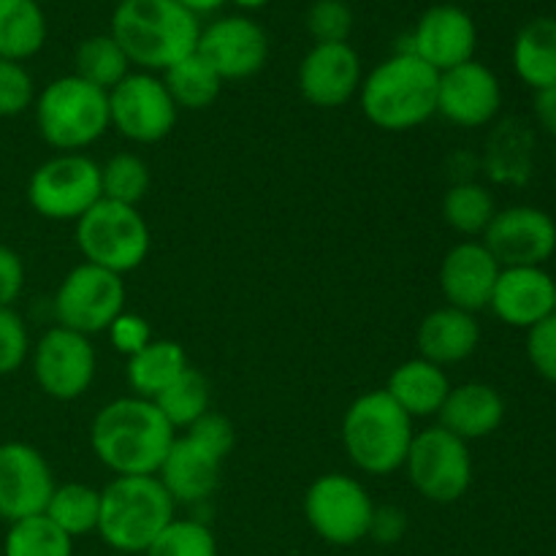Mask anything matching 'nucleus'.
Instances as JSON below:
<instances>
[{"label": "nucleus", "mask_w": 556, "mask_h": 556, "mask_svg": "<svg viewBox=\"0 0 556 556\" xmlns=\"http://www.w3.org/2000/svg\"><path fill=\"white\" fill-rule=\"evenodd\" d=\"M174 440L177 429L141 396L109 402L90 427L92 454L114 476H157Z\"/></svg>", "instance_id": "nucleus-1"}, {"label": "nucleus", "mask_w": 556, "mask_h": 556, "mask_svg": "<svg viewBox=\"0 0 556 556\" xmlns=\"http://www.w3.org/2000/svg\"><path fill=\"white\" fill-rule=\"evenodd\" d=\"M109 33L130 65H139L147 74H163L195 52L201 22L174 0H119Z\"/></svg>", "instance_id": "nucleus-2"}, {"label": "nucleus", "mask_w": 556, "mask_h": 556, "mask_svg": "<svg viewBox=\"0 0 556 556\" xmlns=\"http://www.w3.org/2000/svg\"><path fill=\"white\" fill-rule=\"evenodd\" d=\"M438 81L432 65L400 49L364 76L358 90L364 117L389 134L418 128L438 114Z\"/></svg>", "instance_id": "nucleus-3"}, {"label": "nucleus", "mask_w": 556, "mask_h": 556, "mask_svg": "<svg viewBox=\"0 0 556 556\" xmlns=\"http://www.w3.org/2000/svg\"><path fill=\"white\" fill-rule=\"evenodd\" d=\"M413 438V418L386 394V389L356 396L342 416L348 459L367 476H391L402 470Z\"/></svg>", "instance_id": "nucleus-4"}, {"label": "nucleus", "mask_w": 556, "mask_h": 556, "mask_svg": "<svg viewBox=\"0 0 556 556\" xmlns=\"http://www.w3.org/2000/svg\"><path fill=\"white\" fill-rule=\"evenodd\" d=\"M174 505L155 476H117L101 492L96 532L114 552L144 554L174 521Z\"/></svg>", "instance_id": "nucleus-5"}, {"label": "nucleus", "mask_w": 556, "mask_h": 556, "mask_svg": "<svg viewBox=\"0 0 556 556\" xmlns=\"http://www.w3.org/2000/svg\"><path fill=\"white\" fill-rule=\"evenodd\" d=\"M33 106L38 134L60 152H81L112 128L109 92L98 90L76 74L49 81Z\"/></svg>", "instance_id": "nucleus-6"}, {"label": "nucleus", "mask_w": 556, "mask_h": 556, "mask_svg": "<svg viewBox=\"0 0 556 556\" xmlns=\"http://www.w3.org/2000/svg\"><path fill=\"white\" fill-rule=\"evenodd\" d=\"M150 244V226L136 206L101 199L76 220V248L87 264L119 277L144 264Z\"/></svg>", "instance_id": "nucleus-7"}, {"label": "nucleus", "mask_w": 556, "mask_h": 556, "mask_svg": "<svg viewBox=\"0 0 556 556\" xmlns=\"http://www.w3.org/2000/svg\"><path fill=\"white\" fill-rule=\"evenodd\" d=\"M101 199V166L81 152H60L27 179V204L43 220L76 223Z\"/></svg>", "instance_id": "nucleus-8"}, {"label": "nucleus", "mask_w": 556, "mask_h": 556, "mask_svg": "<svg viewBox=\"0 0 556 556\" xmlns=\"http://www.w3.org/2000/svg\"><path fill=\"white\" fill-rule=\"evenodd\" d=\"M304 516L309 530L329 546H356L369 538L375 503L356 478L329 472L309 483Z\"/></svg>", "instance_id": "nucleus-9"}, {"label": "nucleus", "mask_w": 556, "mask_h": 556, "mask_svg": "<svg viewBox=\"0 0 556 556\" xmlns=\"http://www.w3.org/2000/svg\"><path fill=\"white\" fill-rule=\"evenodd\" d=\"M407 478L424 500L451 505L467 494L472 483V456L465 440L448 429L429 427L413 438L405 459Z\"/></svg>", "instance_id": "nucleus-10"}, {"label": "nucleus", "mask_w": 556, "mask_h": 556, "mask_svg": "<svg viewBox=\"0 0 556 556\" xmlns=\"http://www.w3.org/2000/svg\"><path fill=\"white\" fill-rule=\"evenodd\" d=\"M125 313V280L96 264H79L54 293V318L79 334H101Z\"/></svg>", "instance_id": "nucleus-11"}, {"label": "nucleus", "mask_w": 556, "mask_h": 556, "mask_svg": "<svg viewBox=\"0 0 556 556\" xmlns=\"http://www.w3.org/2000/svg\"><path fill=\"white\" fill-rule=\"evenodd\" d=\"M177 103L172 101L161 76L147 71L128 74L109 90V123L136 144H155L166 139L177 125Z\"/></svg>", "instance_id": "nucleus-12"}, {"label": "nucleus", "mask_w": 556, "mask_h": 556, "mask_svg": "<svg viewBox=\"0 0 556 556\" xmlns=\"http://www.w3.org/2000/svg\"><path fill=\"white\" fill-rule=\"evenodd\" d=\"M33 375L38 389L60 402L79 400L96 380V348L90 337L54 326L33 351Z\"/></svg>", "instance_id": "nucleus-13"}, {"label": "nucleus", "mask_w": 556, "mask_h": 556, "mask_svg": "<svg viewBox=\"0 0 556 556\" xmlns=\"http://www.w3.org/2000/svg\"><path fill=\"white\" fill-rule=\"evenodd\" d=\"M481 242L503 269L543 266L556 250V223L538 206H508L497 210Z\"/></svg>", "instance_id": "nucleus-14"}, {"label": "nucleus", "mask_w": 556, "mask_h": 556, "mask_svg": "<svg viewBox=\"0 0 556 556\" xmlns=\"http://www.w3.org/2000/svg\"><path fill=\"white\" fill-rule=\"evenodd\" d=\"M195 52L217 71L223 81H242L264 71L269 60V36L250 16H220L201 27Z\"/></svg>", "instance_id": "nucleus-15"}, {"label": "nucleus", "mask_w": 556, "mask_h": 556, "mask_svg": "<svg viewBox=\"0 0 556 556\" xmlns=\"http://www.w3.org/2000/svg\"><path fill=\"white\" fill-rule=\"evenodd\" d=\"M54 492L52 467L30 443H0V519L14 521L41 516Z\"/></svg>", "instance_id": "nucleus-16"}, {"label": "nucleus", "mask_w": 556, "mask_h": 556, "mask_svg": "<svg viewBox=\"0 0 556 556\" xmlns=\"http://www.w3.org/2000/svg\"><path fill=\"white\" fill-rule=\"evenodd\" d=\"M503 106V85L489 65L478 60L440 74L438 114L459 128H483Z\"/></svg>", "instance_id": "nucleus-17"}, {"label": "nucleus", "mask_w": 556, "mask_h": 556, "mask_svg": "<svg viewBox=\"0 0 556 556\" xmlns=\"http://www.w3.org/2000/svg\"><path fill=\"white\" fill-rule=\"evenodd\" d=\"M476 47L478 27L472 16L454 3H440L424 11L413 27L410 47H405V52H413L443 74L467 60H476Z\"/></svg>", "instance_id": "nucleus-18"}, {"label": "nucleus", "mask_w": 556, "mask_h": 556, "mask_svg": "<svg viewBox=\"0 0 556 556\" xmlns=\"http://www.w3.org/2000/svg\"><path fill=\"white\" fill-rule=\"evenodd\" d=\"M299 92L318 109H340L362 90V60L351 43H313L299 63Z\"/></svg>", "instance_id": "nucleus-19"}, {"label": "nucleus", "mask_w": 556, "mask_h": 556, "mask_svg": "<svg viewBox=\"0 0 556 556\" xmlns=\"http://www.w3.org/2000/svg\"><path fill=\"white\" fill-rule=\"evenodd\" d=\"M500 271L503 266L494 261L486 244L465 239V242L454 244L440 264V291H443L448 307L476 315L478 309H486L492 302Z\"/></svg>", "instance_id": "nucleus-20"}, {"label": "nucleus", "mask_w": 556, "mask_h": 556, "mask_svg": "<svg viewBox=\"0 0 556 556\" xmlns=\"http://www.w3.org/2000/svg\"><path fill=\"white\" fill-rule=\"evenodd\" d=\"M489 307L505 326L530 331L556 313V280L543 266H508L500 271Z\"/></svg>", "instance_id": "nucleus-21"}, {"label": "nucleus", "mask_w": 556, "mask_h": 556, "mask_svg": "<svg viewBox=\"0 0 556 556\" xmlns=\"http://www.w3.org/2000/svg\"><path fill=\"white\" fill-rule=\"evenodd\" d=\"M223 462L226 459L206 451L190 434H182L172 443L155 478L163 483L174 503H204L220 486Z\"/></svg>", "instance_id": "nucleus-22"}, {"label": "nucleus", "mask_w": 556, "mask_h": 556, "mask_svg": "<svg viewBox=\"0 0 556 556\" xmlns=\"http://www.w3.org/2000/svg\"><path fill=\"white\" fill-rule=\"evenodd\" d=\"M440 427L448 429L459 440H483L505 421V400L489 383L451 386L443 407L438 413Z\"/></svg>", "instance_id": "nucleus-23"}, {"label": "nucleus", "mask_w": 556, "mask_h": 556, "mask_svg": "<svg viewBox=\"0 0 556 556\" xmlns=\"http://www.w3.org/2000/svg\"><path fill=\"white\" fill-rule=\"evenodd\" d=\"M478 342H481V326H478L476 315L448 307V304L432 309L418 324L416 331L418 356L443 369L470 358L476 353Z\"/></svg>", "instance_id": "nucleus-24"}, {"label": "nucleus", "mask_w": 556, "mask_h": 556, "mask_svg": "<svg viewBox=\"0 0 556 556\" xmlns=\"http://www.w3.org/2000/svg\"><path fill=\"white\" fill-rule=\"evenodd\" d=\"M448 391L451 380L445 375V369L421 356L410 358V362H402L391 372L389 386H386V394L410 418L438 416Z\"/></svg>", "instance_id": "nucleus-25"}, {"label": "nucleus", "mask_w": 556, "mask_h": 556, "mask_svg": "<svg viewBox=\"0 0 556 556\" xmlns=\"http://www.w3.org/2000/svg\"><path fill=\"white\" fill-rule=\"evenodd\" d=\"M514 71L532 90L556 85V20L538 16L527 22L514 41Z\"/></svg>", "instance_id": "nucleus-26"}, {"label": "nucleus", "mask_w": 556, "mask_h": 556, "mask_svg": "<svg viewBox=\"0 0 556 556\" xmlns=\"http://www.w3.org/2000/svg\"><path fill=\"white\" fill-rule=\"evenodd\" d=\"M188 367V356H185V348L179 342L152 340L150 345L128 358V383L136 396L155 400Z\"/></svg>", "instance_id": "nucleus-27"}, {"label": "nucleus", "mask_w": 556, "mask_h": 556, "mask_svg": "<svg viewBox=\"0 0 556 556\" xmlns=\"http://www.w3.org/2000/svg\"><path fill=\"white\" fill-rule=\"evenodd\" d=\"M47 43V16L38 0H0V58L25 63Z\"/></svg>", "instance_id": "nucleus-28"}, {"label": "nucleus", "mask_w": 556, "mask_h": 556, "mask_svg": "<svg viewBox=\"0 0 556 556\" xmlns=\"http://www.w3.org/2000/svg\"><path fill=\"white\" fill-rule=\"evenodd\" d=\"M161 79L177 109H190V112L212 106L223 90V79L217 76V71L199 52L188 54L172 68L163 71Z\"/></svg>", "instance_id": "nucleus-29"}, {"label": "nucleus", "mask_w": 556, "mask_h": 556, "mask_svg": "<svg viewBox=\"0 0 556 556\" xmlns=\"http://www.w3.org/2000/svg\"><path fill=\"white\" fill-rule=\"evenodd\" d=\"M74 74L98 90H112L130 74V60L112 33L85 38L74 52Z\"/></svg>", "instance_id": "nucleus-30"}, {"label": "nucleus", "mask_w": 556, "mask_h": 556, "mask_svg": "<svg viewBox=\"0 0 556 556\" xmlns=\"http://www.w3.org/2000/svg\"><path fill=\"white\" fill-rule=\"evenodd\" d=\"M43 516L54 521L68 538L90 535L98 530V519H101V492L87 483L54 486Z\"/></svg>", "instance_id": "nucleus-31"}, {"label": "nucleus", "mask_w": 556, "mask_h": 556, "mask_svg": "<svg viewBox=\"0 0 556 556\" xmlns=\"http://www.w3.org/2000/svg\"><path fill=\"white\" fill-rule=\"evenodd\" d=\"M532 136L525 125L503 123L492 134L486 147L489 177L505 185H521L530 177Z\"/></svg>", "instance_id": "nucleus-32"}, {"label": "nucleus", "mask_w": 556, "mask_h": 556, "mask_svg": "<svg viewBox=\"0 0 556 556\" xmlns=\"http://www.w3.org/2000/svg\"><path fill=\"white\" fill-rule=\"evenodd\" d=\"M152 402H155L157 410L163 413V418H166L174 429H188L193 427L201 416L210 413L212 386L204 372H199L195 367H188Z\"/></svg>", "instance_id": "nucleus-33"}, {"label": "nucleus", "mask_w": 556, "mask_h": 556, "mask_svg": "<svg viewBox=\"0 0 556 556\" xmlns=\"http://www.w3.org/2000/svg\"><path fill=\"white\" fill-rule=\"evenodd\" d=\"M494 215L492 193L478 182H456L443 195V220L465 237H483Z\"/></svg>", "instance_id": "nucleus-34"}, {"label": "nucleus", "mask_w": 556, "mask_h": 556, "mask_svg": "<svg viewBox=\"0 0 556 556\" xmlns=\"http://www.w3.org/2000/svg\"><path fill=\"white\" fill-rule=\"evenodd\" d=\"M5 556H74V538L65 535L47 516H30L9 525L3 541Z\"/></svg>", "instance_id": "nucleus-35"}, {"label": "nucleus", "mask_w": 556, "mask_h": 556, "mask_svg": "<svg viewBox=\"0 0 556 556\" xmlns=\"http://www.w3.org/2000/svg\"><path fill=\"white\" fill-rule=\"evenodd\" d=\"M101 193L117 204L139 206L150 193V166L134 152H117L101 166Z\"/></svg>", "instance_id": "nucleus-36"}, {"label": "nucleus", "mask_w": 556, "mask_h": 556, "mask_svg": "<svg viewBox=\"0 0 556 556\" xmlns=\"http://www.w3.org/2000/svg\"><path fill=\"white\" fill-rule=\"evenodd\" d=\"M144 556H217V541L212 530L193 519H174L152 541Z\"/></svg>", "instance_id": "nucleus-37"}, {"label": "nucleus", "mask_w": 556, "mask_h": 556, "mask_svg": "<svg viewBox=\"0 0 556 556\" xmlns=\"http://www.w3.org/2000/svg\"><path fill=\"white\" fill-rule=\"evenodd\" d=\"M304 22L315 43H345L353 33V11L345 0H313Z\"/></svg>", "instance_id": "nucleus-38"}, {"label": "nucleus", "mask_w": 556, "mask_h": 556, "mask_svg": "<svg viewBox=\"0 0 556 556\" xmlns=\"http://www.w3.org/2000/svg\"><path fill=\"white\" fill-rule=\"evenodd\" d=\"M36 103V85L25 63L0 58V117H16Z\"/></svg>", "instance_id": "nucleus-39"}, {"label": "nucleus", "mask_w": 556, "mask_h": 556, "mask_svg": "<svg viewBox=\"0 0 556 556\" xmlns=\"http://www.w3.org/2000/svg\"><path fill=\"white\" fill-rule=\"evenodd\" d=\"M30 356V334L14 307H0V378L14 375Z\"/></svg>", "instance_id": "nucleus-40"}, {"label": "nucleus", "mask_w": 556, "mask_h": 556, "mask_svg": "<svg viewBox=\"0 0 556 556\" xmlns=\"http://www.w3.org/2000/svg\"><path fill=\"white\" fill-rule=\"evenodd\" d=\"M527 356L535 372L556 386V313L527 331Z\"/></svg>", "instance_id": "nucleus-41"}, {"label": "nucleus", "mask_w": 556, "mask_h": 556, "mask_svg": "<svg viewBox=\"0 0 556 556\" xmlns=\"http://www.w3.org/2000/svg\"><path fill=\"white\" fill-rule=\"evenodd\" d=\"M185 434H190L195 443H201L206 451H212L215 456H220V459H226V456L231 454L233 443H237L233 424L228 421L226 416H220V413H212V410L206 413V416H201L193 427H188V432Z\"/></svg>", "instance_id": "nucleus-42"}, {"label": "nucleus", "mask_w": 556, "mask_h": 556, "mask_svg": "<svg viewBox=\"0 0 556 556\" xmlns=\"http://www.w3.org/2000/svg\"><path fill=\"white\" fill-rule=\"evenodd\" d=\"M109 340H112L114 351L123 353V356H136L141 348H147L152 342V329L141 315L136 313H123L112 326H109Z\"/></svg>", "instance_id": "nucleus-43"}, {"label": "nucleus", "mask_w": 556, "mask_h": 556, "mask_svg": "<svg viewBox=\"0 0 556 556\" xmlns=\"http://www.w3.org/2000/svg\"><path fill=\"white\" fill-rule=\"evenodd\" d=\"M25 291V264L16 250L0 244V307H14Z\"/></svg>", "instance_id": "nucleus-44"}, {"label": "nucleus", "mask_w": 556, "mask_h": 556, "mask_svg": "<svg viewBox=\"0 0 556 556\" xmlns=\"http://www.w3.org/2000/svg\"><path fill=\"white\" fill-rule=\"evenodd\" d=\"M407 530V516L402 514L394 505H386V508H375L372 527H369V538H375L378 543H396L402 541Z\"/></svg>", "instance_id": "nucleus-45"}, {"label": "nucleus", "mask_w": 556, "mask_h": 556, "mask_svg": "<svg viewBox=\"0 0 556 556\" xmlns=\"http://www.w3.org/2000/svg\"><path fill=\"white\" fill-rule=\"evenodd\" d=\"M535 117L548 134L556 136V85L535 92Z\"/></svg>", "instance_id": "nucleus-46"}, {"label": "nucleus", "mask_w": 556, "mask_h": 556, "mask_svg": "<svg viewBox=\"0 0 556 556\" xmlns=\"http://www.w3.org/2000/svg\"><path fill=\"white\" fill-rule=\"evenodd\" d=\"M174 3H179V5H182V9H188L190 14L204 16V14H212V11L223 9V5H226L228 0H174Z\"/></svg>", "instance_id": "nucleus-47"}, {"label": "nucleus", "mask_w": 556, "mask_h": 556, "mask_svg": "<svg viewBox=\"0 0 556 556\" xmlns=\"http://www.w3.org/2000/svg\"><path fill=\"white\" fill-rule=\"evenodd\" d=\"M231 3H237L239 9H244V11H258V9H264V5H269L271 0H231Z\"/></svg>", "instance_id": "nucleus-48"}, {"label": "nucleus", "mask_w": 556, "mask_h": 556, "mask_svg": "<svg viewBox=\"0 0 556 556\" xmlns=\"http://www.w3.org/2000/svg\"><path fill=\"white\" fill-rule=\"evenodd\" d=\"M117 3H119V0H117Z\"/></svg>", "instance_id": "nucleus-49"}]
</instances>
